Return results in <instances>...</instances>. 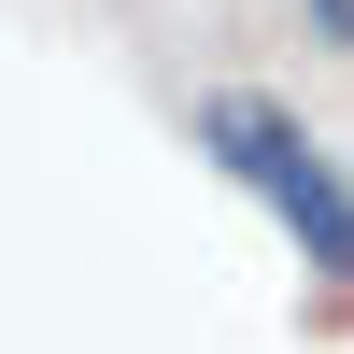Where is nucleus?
I'll return each instance as SVG.
<instances>
[{
	"label": "nucleus",
	"mask_w": 354,
	"mask_h": 354,
	"mask_svg": "<svg viewBox=\"0 0 354 354\" xmlns=\"http://www.w3.org/2000/svg\"><path fill=\"white\" fill-rule=\"evenodd\" d=\"M198 156L227 170V185L255 198V213L283 227V241L312 255V283H354V170L326 156V142L298 128V113L270 100V85H198Z\"/></svg>",
	"instance_id": "nucleus-1"
},
{
	"label": "nucleus",
	"mask_w": 354,
	"mask_h": 354,
	"mask_svg": "<svg viewBox=\"0 0 354 354\" xmlns=\"http://www.w3.org/2000/svg\"><path fill=\"white\" fill-rule=\"evenodd\" d=\"M298 15H312V43H340V57H354V0H298Z\"/></svg>",
	"instance_id": "nucleus-2"
}]
</instances>
